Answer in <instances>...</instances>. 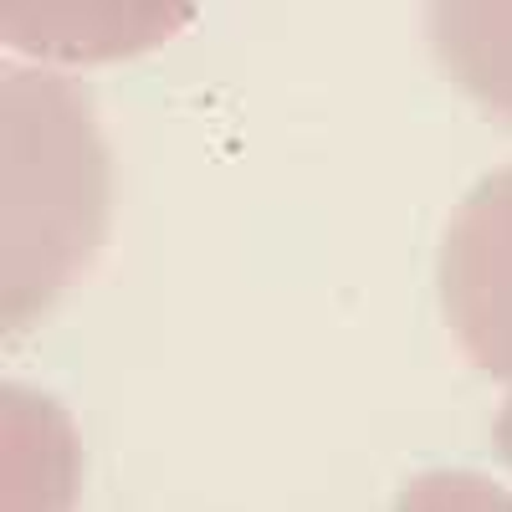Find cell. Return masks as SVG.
Listing matches in <instances>:
<instances>
[{
	"label": "cell",
	"mask_w": 512,
	"mask_h": 512,
	"mask_svg": "<svg viewBox=\"0 0 512 512\" xmlns=\"http://www.w3.org/2000/svg\"><path fill=\"white\" fill-rule=\"evenodd\" d=\"M6 313L36 318L103 241L108 164L77 88L47 72H6Z\"/></svg>",
	"instance_id": "6da1fadb"
},
{
	"label": "cell",
	"mask_w": 512,
	"mask_h": 512,
	"mask_svg": "<svg viewBox=\"0 0 512 512\" xmlns=\"http://www.w3.org/2000/svg\"><path fill=\"white\" fill-rule=\"evenodd\" d=\"M200 0H0L6 47L57 67H108L175 41Z\"/></svg>",
	"instance_id": "3957f363"
},
{
	"label": "cell",
	"mask_w": 512,
	"mask_h": 512,
	"mask_svg": "<svg viewBox=\"0 0 512 512\" xmlns=\"http://www.w3.org/2000/svg\"><path fill=\"white\" fill-rule=\"evenodd\" d=\"M425 31L446 77L512 128V0H431Z\"/></svg>",
	"instance_id": "277c9868"
},
{
	"label": "cell",
	"mask_w": 512,
	"mask_h": 512,
	"mask_svg": "<svg viewBox=\"0 0 512 512\" xmlns=\"http://www.w3.org/2000/svg\"><path fill=\"white\" fill-rule=\"evenodd\" d=\"M492 441H497V456L507 461V472H512V395H507V405H502V415L492 425Z\"/></svg>",
	"instance_id": "5b68a950"
},
{
	"label": "cell",
	"mask_w": 512,
	"mask_h": 512,
	"mask_svg": "<svg viewBox=\"0 0 512 512\" xmlns=\"http://www.w3.org/2000/svg\"><path fill=\"white\" fill-rule=\"evenodd\" d=\"M441 313L456 349L512 384V164L482 175L441 236Z\"/></svg>",
	"instance_id": "7a4b0ae2"
}]
</instances>
